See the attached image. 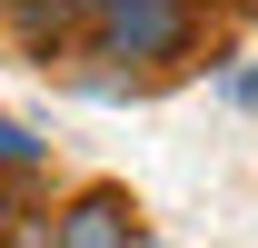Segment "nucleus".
Returning <instances> with one entry per match:
<instances>
[{
  "label": "nucleus",
  "mask_w": 258,
  "mask_h": 248,
  "mask_svg": "<svg viewBox=\"0 0 258 248\" xmlns=\"http://www.w3.org/2000/svg\"><path fill=\"white\" fill-rule=\"evenodd\" d=\"M90 30H99V60L179 70L199 50V10H189V0H90Z\"/></svg>",
  "instance_id": "nucleus-1"
},
{
  "label": "nucleus",
  "mask_w": 258,
  "mask_h": 248,
  "mask_svg": "<svg viewBox=\"0 0 258 248\" xmlns=\"http://www.w3.org/2000/svg\"><path fill=\"white\" fill-rule=\"evenodd\" d=\"M248 10H258V0H248Z\"/></svg>",
  "instance_id": "nucleus-6"
},
{
  "label": "nucleus",
  "mask_w": 258,
  "mask_h": 248,
  "mask_svg": "<svg viewBox=\"0 0 258 248\" xmlns=\"http://www.w3.org/2000/svg\"><path fill=\"white\" fill-rule=\"evenodd\" d=\"M129 248H169V238H149V228H139V238H129Z\"/></svg>",
  "instance_id": "nucleus-5"
},
{
  "label": "nucleus",
  "mask_w": 258,
  "mask_h": 248,
  "mask_svg": "<svg viewBox=\"0 0 258 248\" xmlns=\"http://www.w3.org/2000/svg\"><path fill=\"white\" fill-rule=\"evenodd\" d=\"M0 248H50V218H20V228H10Z\"/></svg>",
  "instance_id": "nucleus-3"
},
{
  "label": "nucleus",
  "mask_w": 258,
  "mask_h": 248,
  "mask_svg": "<svg viewBox=\"0 0 258 248\" xmlns=\"http://www.w3.org/2000/svg\"><path fill=\"white\" fill-rule=\"evenodd\" d=\"M129 238H139V209H129V189H109V179H90L50 218V248H129Z\"/></svg>",
  "instance_id": "nucleus-2"
},
{
  "label": "nucleus",
  "mask_w": 258,
  "mask_h": 248,
  "mask_svg": "<svg viewBox=\"0 0 258 248\" xmlns=\"http://www.w3.org/2000/svg\"><path fill=\"white\" fill-rule=\"evenodd\" d=\"M0 238H10V189H0Z\"/></svg>",
  "instance_id": "nucleus-4"
},
{
  "label": "nucleus",
  "mask_w": 258,
  "mask_h": 248,
  "mask_svg": "<svg viewBox=\"0 0 258 248\" xmlns=\"http://www.w3.org/2000/svg\"><path fill=\"white\" fill-rule=\"evenodd\" d=\"M189 10H199V0H189Z\"/></svg>",
  "instance_id": "nucleus-7"
}]
</instances>
